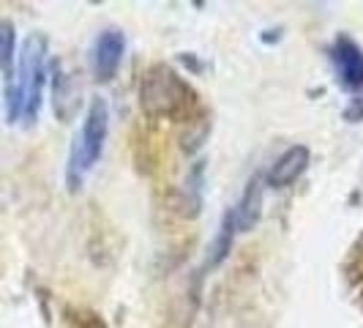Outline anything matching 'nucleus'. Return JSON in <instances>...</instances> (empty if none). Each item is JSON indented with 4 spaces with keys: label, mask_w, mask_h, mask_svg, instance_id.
Wrapping results in <instances>:
<instances>
[{
    "label": "nucleus",
    "mask_w": 363,
    "mask_h": 328,
    "mask_svg": "<svg viewBox=\"0 0 363 328\" xmlns=\"http://www.w3.org/2000/svg\"><path fill=\"white\" fill-rule=\"evenodd\" d=\"M140 107L150 118H189L194 115V91L191 85L183 80L167 63H156L143 74L140 82Z\"/></svg>",
    "instance_id": "f257e3e1"
},
{
    "label": "nucleus",
    "mask_w": 363,
    "mask_h": 328,
    "mask_svg": "<svg viewBox=\"0 0 363 328\" xmlns=\"http://www.w3.org/2000/svg\"><path fill=\"white\" fill-rule=\"evenodd\" d=\"M107 134H109V104H107V99L96 96V99H91V104H88L82 129L74 134L72 153H69V167H66L69 192H79V189H82L85 175L96 167V162H99L101 153H104Z\"/></svg>",
    "instance_id": "f03ea898"
},
{
    "label": "nucleus",
    "mask_w": 363,
    "mask_h": 328,
    "mask_svg": "<svg viewBox=\"0 0 363 328\" xmlns=\"http://www.w3.org/2000/svg\"><path fill=\"white\" fill-rule=\"evenodd\" d=\"M50 41L44 33H30L22 41V50L17 55V85L25 99L22 107V121L28 126H33L41 112L44 102V85H47V74H50Z\"/></svg>",
    "instance_id": "7ed1b4c3"
},
{
    "label": "nucleus",
    "mask_w": 363,
    "mask_h": 328,
    "mask_svg": "<svg viewBox=\"0 0 363 328\" xmlns=\"http://www.w3.org/2000/svg\"><path fill=\"white\" fill-rule=\"evenodd\" d=\"M126 55V33L121 28H104L91 50V69L99 82H112Z\"/></svg>",
    "instance_id": "20e7f679"
},
{
    "label": "nucleus",
    "mask_w": 363,
    "mask_h": 328,
    "mask_svg": "<svg viewBox=\"0 0 363 328\" xmlns=\"http://www.w3.org/2000/svg\"><path fill=\"white\" fill-rule=\"evenodd\" d=\"M330 60L336 66V77L347 91L363 88V50L350 36H339L330 47Z\"/></svg>",
    "instance_id": "39448f33"
},
{
    "label": "nucleus",
    "mask_w": 363,
    "mask_h": 328,
    "mask_svg": "<svg viewBox=\"0 0 363 328\" xmlns=\"http://www.w3.org/2000/svg\"><path fill=\"white\" fill-rule=\"evenodd\" d=\"M309 162H311V151L306 146L287 148V151L271 164V170L265 173V183H268L271 189H287V186H292V183L309 170Z\"/></svg>",
    "instance_id": "423d86ee"
},
{
    "label": "nucleus",
    "mask_w": 363,
    "mask_h": 328,
    "mask_svg": "<svg viewBox=\"0 0 363 328\" xmlns=\"http://www.w3.org/2000/svg\"><path fill=\"white\" fill-rule=\"evenodd\" d=\"M52 107L55 118L69 124L77 109H79V85H77V74L69 72L63 63L52 66Z\"/></svg>",
    "instance_id": "0eeeda50"
},
{
    "label": "nucleus",
    "mask_w": 363,
    "mask_h": 328,
    "mask_svg": "<svg viewBox=\"0 0 363 328\" xmlns=\"http://www.w3.org/2000/svg\"><path fill=\"white\" fill-rule=\"evenodd\" d=\"M262 186H265V178H262V175L249 178L238 205L230 208V211H233V219H235L238 233H252L257 227V222H259V217H262Z\"/></svg>",
    "instance_id": "6e6552de"
},
{
    "label": "nucleus",
    "mask_w": 363,
    "mask_h": 328,
    "mask_svg": "<svg viewBox=\"0 0 363 328\" xmlns=\"http://www.w3.org/2000/svg\"><path fill=\"white\" fill-rule=\"evenodd\" d=\"M235 219H233V211H227L221 224H218V233L213 238V244L208 246V260H205V268H218L230 252H233V244H235Z\"/></svg>",
    "instance_id": "1a4fd4ad"
},
{
    "label": "nucleus",
    "mask_w": 363,
    "mask_h": 328,
    "mask_svg": "<svg viewBox=\"0 0 363 328\" xmlns=\"http://www.w3.org/2000/svg\"><path fill=\"white\" fill-rule=\"evenodd\" d=\"M202 183H205V162H197L191 170H189V175H186V186H183V197H181L183 217H189V219L200 217Z\"/></svg>",
    "instance_id": "9d476101"
},
{
    "label": "nucleus",
    "mask_w": 363,
    "mask_h": 328,
    "mask_svg": "<svg viewBox=\"0 0 363 328\" xmlns=\"http://www.w3.org/2000/svg\"><path fill=\"white\" fill-rule=\"evenodd\" d=\"M0 72L6 80L17 77V28L11 19H0Z\"/></svg>",
    "instance_id": "9b49d317"
},
{
    "label": "nucleus",
    "mask_w": 363,
    "mask_h": 328,
    "mask_svg": "<svg viewBox=\"0 0 363 328\" xmlns=\"http://www.w3.org/2000/svg\"><path fill=\"white\" fill-rule=\"evenodd\" d=\"M189 121V126H186V131L181 134V148L183 153H197L202 146H205V140H208V134H211V118L205 115V112H200V115H189L186 118Z\"/></svg>",
    "instance_id": "f8f14e48"
}]
</instances>
